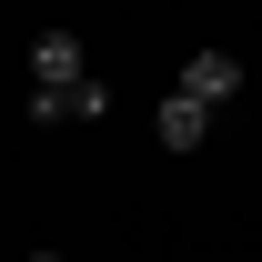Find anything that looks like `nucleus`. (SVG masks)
Listing matches in <instances>:
<instances>
[{
  "mask_svg": "<svg viewBox=\"0 0 262 262\" xmlns=\"http://www.w3.org/2000/svg\"><path fill=\"white\" fill-rule=\"evenodd\" d=\"M20 111H31L40 131H51V121H101V111H111V81L91 71L81 31H40L31 40V91H20Z\"/></svg>",
  "mask_w": 262,
  "mask_h": 262,
  "instance_id": "1",
  "label": "nucleus"
},
{
  "mask_svg": "<svg viewBox=\"0 0 262 262\" xmlns=\"http://www.w3.org/2000/svg\"><path fill=\"white\" fill-rule=\"evenodd\" d=\"M171 91H182V101H202V111H222V101H242V61H232V51H192Z\"/></svg>",
  "mask_w": 262,
  "mask_h": 262,
  "instance_id": "2",
  "label": "nucleus"
},
{
  "mask_svg": "<svg viewBox=\"0 0 262 262\" xmlns=\"http://www.w3.org/2000/svg\"><path fill=\"white\" fill-rule=\"evenodd\" d=\"M31 262H61V252H31Z\"/></svg>",
  "mask_w": 262,
  "mask_h": 262,
  "instance_id": "4",
  "label": "nucleus"
},
{
  "mask_svg": "<svg viewBox=\"0 0 262 262\" xmlns=\"http://www.w3.org/2000/svg\"><path fill=\"white\" fill-rule=\"evenodd\" d=\"M151 131H162V151H202V141H212V111H202V101H182V91H162Z\"/></svg>",
  "mask_w": 262,
  "mask_h": 262,
  "instance_id": "3",
  "label": "nucleus"
}]
</instances>
